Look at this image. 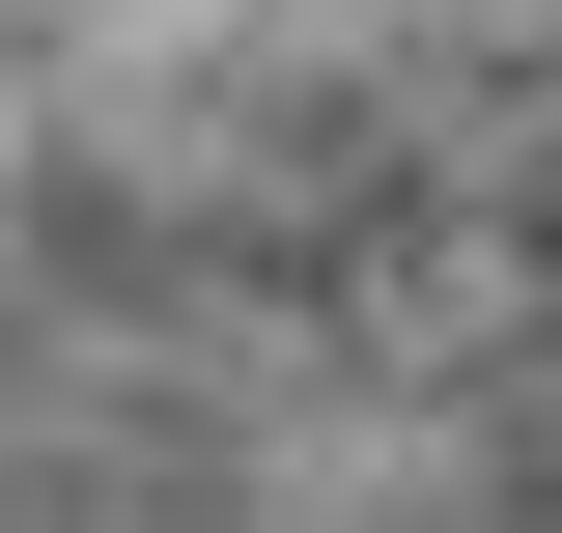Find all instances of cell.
Instances as JSON below:
<instances>
[{"mask_svg": "<svg viewBox=\"0 0 562 533\" xmlns=\"http://www.w3.org/2000/svg\"><path fill=\"white\" fill-rule=\"evenodd\" d=\"M0 477L562 533V0H0Z\"/></svg>", "mask_w": 562, "mask_h": 533, "instance_id": "1", "label": "cell"}]
</instances>
